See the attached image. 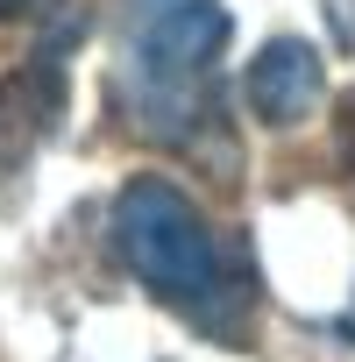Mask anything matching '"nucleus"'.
Masks as SVG:
<instances>
[{
    "label": "nucleus",
    "instance_id": "obj_1",
    "mask_svg": "<svg viewBox=\"0 0 355 362\" xmlns=\"http://www.w3.org/2000/svg\"><path fill=\"white\" fill-rule=\"evenodd\" d=\"M114 249L121 263L135 270L142 291H156L178 320L206 341H249V320H256V256L228 235L206 228V214L163 185V177H128L121 199H114Z\"/></svg>",
    "mask_w": 355,
    "mask_h": 362
},
{
    "label": "nucleus",
    "instance_id": "obj_2",
    "mask_svg": "<svg viewBox=\"0 0 355 362\" xmlns=\"http://www.w3.org/2000/svg\"><path fill=\"white\" fill-rule=\"evenodd\" d=\"M221 0H121L114 22V107L135 135L192 149L199 128H221L214 64L228 50Z\"/></svg>",
    "mask_w": 355,
    "mask_h": 362
},
{
    "label": "nucleus",
    "instance_id": "obj_3",
    "mask_svg": "<svg viewBox=\"0 0 355 362\" xmlns=\"http://www.w3.org/2000/svg\"><path fill=\"white\" fill-rule=\"evenodd\" d=\"M71 43H78V22H64L36 57H22L0 78V170H22L50 142V128L64 114V93H71Z\"/></svg>",
    "mask_w": 355,
    "mask_h": 362
},
{
    "label": "nucleus",
    "instance_id": "obj_4",
    "mask_svg": "<svg viewBox=\"0 0 355 362\" xmlns=\"http://www.w3.org/2000/svg\"><path fill=\"white\" fill-rule=\"evenodd\" d=\"M320 86H327V78H320V50L298 43V36L263 43L256 64H249V107H256V121H270V128L305 121V114L320 107Z\"/></svg>",
    "mask_w": 355,
    "mask_h": 362
},
{
    "label": "nucleus",
    "instance_id": "obj_5",
    "mask_svg": "<svg viewBox=\"0 0 355 362\" xmlns=\"http://www.w3.org/2000/svg\"><path fill=\"white\" fill-rule=\"evenodd\" d=\"M334 156L355 177V93H341V107H334Z\"/></svg>",
    "mask_w": 355,
    "mask_h": 362
},
{
    "label": "nucleus",
    "instance_id": "obj_6",
    "mask_svg": "<svg viewBox=\"0 0 355 362\" xmlns=\"http://www.w3.org/2000/svg\"><path fill=\"white\" fill-rule=\"evenodd\" d=\"M320 15H327V29H334V43H341V50H355V0H327Z\"/></svg>",
    "mask_w": 355,
    "mask_h": 362
},
{
    "label": "nucleus",
    "instance_id": "obj_7",
    "mask_svg": "<svg viewBox=\"0 0 355 362\" xmlns=\"http://www.w3.org/2000/svg\"><path fill=\"white\" fill-rule=\"evenodd\" d=\"M50 0H0V22H15V15H43Z\"/></svg>",
    "mask_w": 355,
    "mask_h": 362
},
{
    "label": "nucleus",
    "instance_id": "obj_8",
    "mask_svg": "<svg viewBox=\"0 0 355 362\" xmlns=\"http://www.w3.org/2000/svg\"><path fill=\"white\" fill-rule=\"evenodd\" d=\"M348 334H355V313H348Z\"/></svg>",
    "mask_w": 355,
    "mask_h": 362
}]
</instances>
